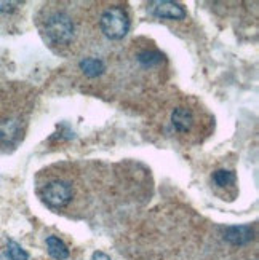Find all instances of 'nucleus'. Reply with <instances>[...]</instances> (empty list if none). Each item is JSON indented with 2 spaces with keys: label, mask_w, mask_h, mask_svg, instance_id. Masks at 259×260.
Instances as JSON below:
<instances>
[{
  "label": "nucleus",
  "mask_w": 259,
  "mask_h": 260,
  "mask_svg": "<svg viewBox=\"0 0 259 260\" xmlns=\"http://www.w3.org/2000/svg\"><path fill=\"white\" fill-rule=\"evenodd\" d=\"M45 36L48 42L56 47H64L74 37V24L72 19L63 11H56L45 21Z\"/></svg>",
  "instance_id": "f257e3e1"
},
{
  "label": "nucleus",
  "mask_w": 259,
  "mask_h": 260,
  "mask_svg": "<svg viewBox=\"0 0 259 260\" xmlns=\"http://www.w3.org/2000/svg\"><path fill=\"white\" fill-rule=\"evenodd\" d=\"M40 197L43 203H47L50 208L60 209L71 203L72 188L69 184L64 182V180H53V182H48L42 188Z\"/></svg>",
  "instance_id": "7ed1b4c3"
},
{
  "label": "nucleus",
  "mask_w": 259,
  "mask_h": 260,
  "mask_svg": "<svg viewBox=\"0 0 259 260\" xmlns=\"http://www.w3.org/2000/svg\"><path fill=\"white\" fill-rule=\"evenodd\" d=\"M151 11L154 16L162 18V19H184L186 18V10L183 5L176 2H170V0H157V2L151 4Z\"/></svg>",
  "instance_id": "20e7f679"
},
{
  "label": "nucleus",
  "mask_w": 259,
  "mask_h": 260,
  "mask_svg": "<svg viewBox=\"0 0 259 260\" xmlns=\"http://www.w3.org/2000/svg\"><path fill=\"white\" fill-rule=\"evenodd\" d=\"M27 258H29L27 252L15 241H8L5 252L0 255V260H27Z\"/></svg>",
  "instance_id": "1a4fd4ad"
},
{
  "label": "nucleus",
  "mask_w": 259,
  "mask_h": 260,
  "mask_svg": "<svg viewBox=\"0 0 259 260\" xmlns=\"http://www.w3.org/2000/svg\"><path fill=\"white\" fill-rule=\"evenodd\" d=\"M237 177H235L234 171H227V169H219L215 174H213V182H215L218 187H229L234 185Z\"/></svg>",
  "instance_id": "9d476101"
},
{
  "label": "nucleus",
  "mask_w": 259,
  "mask_h": 260,
  "mask_svg": "<svg viewBox=\"0 0 259 260\" xmlns=\"http://www.w3.org/2000/svg\"><path fill=\"white\" fill-rule=\"evenodd\" d=\"M173 126L179 133H189L190 128L194 125V114L186 107H178L175 109L173 115H171Z\"/></svg>",
  "instance_id": "39448f33"
},
{
  "label": "nucleus",
  "mask_w": 259,
  "mask_h": 260,
  "mask_svg": "<svg viewBox=\"0 0 259 260\" xmlns=\"http://www.w3.org/2000/svg\"><path fill=\"white\" fill-rule=\"evenodd\" d=\"M162 59H163V56L159 51H144L138 56V61L146 67L159 64V62H162Z\"/></svg>",
  "instance_id": "9b49d317"
},
{
  "label": "nucleus",
  "mask_w": 259,
  "mask_h": 260,
  "mask_svg": "<svg viewBox=\"0 0 259 260\" xmlns=\"http://www.w3.org/2000/svg\"><path fill=\"white\" fill-rule=\"evenodd\" d=\"M92 260H110V257H109L107 254H104V252L98 251V252H95V254H93Z\"/></svg>",
  "instance_id": "ddd939ff"
},
{
  "label": "nucleus",
  "mask_w": 259,
  "mask_h": 260,
  "mask_svg": "<svg viewBox=\"0 0 259 260\" xmlns=\"http://www.w3.org/2000/svg\"><path fill=\"white\" fill-rule=\"evenodd\" d=\"M80 69L83 71V74L87 77H98L104 72V62L96 58H87L83 61H80Z\"/></svg>",
  "instance_id": "6e6552de"
},
{
  "label": "nucleus",
  "mask_w": 259,
  "mask_h": 260,
  "mask_svg": "<svg viewBox=\"0 0 259 260\" xmlns=\"http://www.w3.org/2000/svg\"><path fill=\"white\" fill-rule=\"evenodd\" d=\"M19 2H0V11H13Z\"/></svg>",
  "instance_id": "f8f14e48"
},
{
  "label": "nucleus",
  "mask_w": 259,
  "mask_h": 260,
  "mask_svg": "<svg viewBox=\"0 0 259 260\" xmlns=\"http://www.w3.org/2000/svg\"><path fill=\"white\" fill-rule=\"evenodd\" d=\"M99 26L106 37H109L110 40H120L130 30V18L123 8L112 7L101 15Z\"/></svg>",
  "instance_id": "f03ea898"
},
{
  "label": "nucleus",
  "mask_w": 259,
  "mask_h": 260,
  "mask_svg": "<svg viewBox=\"0 0 259 260\" xmlns=\"http://www.w3.org/2000/svg\"><path fill=\"white\" fill-rule=\"evenodd\" d=\"M47 247H48V254L56 260H64L69 257V249H67V246L60 238H56V236H48Z\"/></svg>",
  "instance_id": "0eeeda50"
},
{
  "label": "nucleus",
  "mask_w": 259,
  "mask_h": 260,
  "mask_svg": "<svg viewBox=\"0 0 259 260\" xmlns=\"http://www.w3.org/2000/svg\"><path fill=\"white\" fill-rule=\"evenodd\" d=\"M253 238V230L246 225L240 227H229L226 232V240L232 244H245Z\"/></svg>",
  "instance_id": "423d86ee"
}]
</instances>
